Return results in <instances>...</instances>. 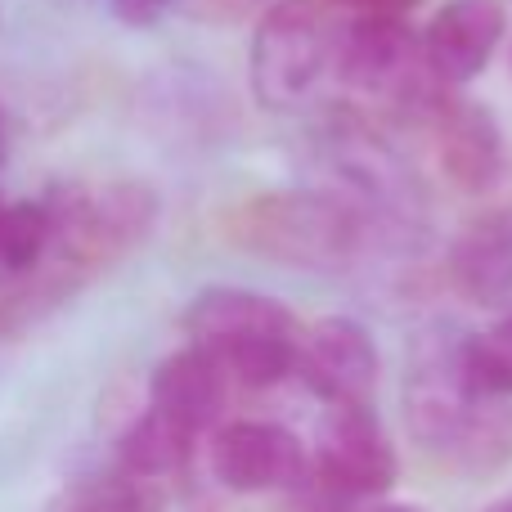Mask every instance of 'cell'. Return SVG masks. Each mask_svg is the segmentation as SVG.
<instances>
[{
  "mask_svg": "<svg viewBox=\"0 0 512 512\" xmlns=\"http://www.w3.org/2000/svg\"><path fill=\"white\" fill-rule=\"evenodd\" d=\"M364 207L333 189H261L225 212V239L283 270L337 274L364 252Z\"/></svg>",
  "mask_w": 512,
  "mask_h": 512,
  "instance_id": "cell-1",
  "label": "cell"
},
{
  "mask_svg": "<svg viewBox=\"0 0 512 512\" xmlns=\"http://www.w3.org/2000/svg\"><path fill=\"white\" fill-rule=\"evenodd\" d=\"M185 333L189 346L207 351L243 387H279L297 373V315L270 292L230 283L203 288L185 306Z\"/></svg>",
  "mask_w": 512,
  "mask_h": 512,
  "instance_id": "cell-2",
  "label": "cell"
},
{
  "mask_svg": "<svg viewBox=\"0 0 512 512\" xmlns=\"http://www.w3.org/2000/svg\"><path fill=\"white\" fill-rule=\"evenodd\" d=\"M50 256L59 274H86L140 248L158 225V194L144 180H104V185H54L45 198Z\"/></svg>",
  "mask_w": 512,
  "mask_h": 512,
  "instance_id": "cell-3",
  "label": "cell"
},
{
  "mask_svg": "<svg viewBox=\"0 0 512 512\" xmlns=\"http://www.w3.org/2000/svg\"><path fill=\"white\" fill-rule=\"evenodd\" d=\"M337 27L324 0H270L248 45L252 95L270 113H297L333 72Z\"/></svg>",
  "mask_w": 512,
  "mask_h": 512,
  "instance_id": "cell-4",
  "label": "cell"
},
{
  "mask_svg": "<svg viewBox=\"0 0 512 512\" xmlns=\"http://www.w3.org/2000/svg\"><path fill=\"white\" fill-rule=\"evenodd\" d=\"M333 77L351 95L369 104H396V108H423L427 117L445 104L441 81L427 72L423 41L409 27V18H382L360 14L346 27H337L333 41Z\"/></svg>",
  "mask_w": 512,
  "mask_h": 512,
  "instance_id": "cell-5",
  "label": "cell"
},
{
  "mask_svg": "<svg viewBox=\"0 0 512 512\" xmlns=\"http://www.w3.org/2000/svg\"><path fill=\"white\" fill-rule=\"evenodd\" d=\"M396 445L387 441L369 405H328L315 427V477L355 499L387 495L396 486Z\"/></svg>",
  "mask_w": 512,
  "mask_h": 512,
  "instance_id": "cell-6",
  "label": "cell"
},
{
  "mask_svg": "<svg viewBox=\"0 0 512 512\" xmlns=\"http://www.w3.org/2000/svg\"><path fill=\"white\" fill-rule=\"evenodd\" d=\"M512 36L508 0H445L427 27L418 32L423 41V63L445 90H463L490 72L499 50Z\"/></svg>",
  "mask_w": 512,
  "mask_h": 512,
  "instance_id": "cell-7",
  "label": "cell"
},
{
  "mask_svg": "<svg viewBox=\"0 0 512 512\" xmlns=\"http://www.w3.org/2000/svg\"><path fill=\"white\" fill-rule=\"evenodd\" d=\"M297 378L324 405H369L382 378L373 333L351 315H324L297 337Z\"/></svg>",
  "mask_w": 512,
  "mask_h": 512,
  "instance_id": "cell-8",
  "label": "cell"
},
{
  "mask_svg": "<svg viewBox=\"0 0 512 512\" xmlns=\"http://www.w3.org/2000/svg\"><path fill=\"white\" fill-rule=\"evenodd\" d=\"M436 135V167L445 185L459 194H490L508 176V140L495 108L481 99H445L432 113Z\"/></svg>",
  "mask_w": 512,
  "mask_h": 512,
  "instance_id": "cell-9",
  "label": "cell"
},
{
  "mask_svg": "<svg viewBox=\"0 0 512 512\" xmlns=\"http://www.w3.org/2000/svg\"><path fill=\"white\" fill-rule=\"evenodd\" d=\"M212 472L234 495H265V490H292L310 472V459L288 427L243 418L216 432Z\"/></svg>",
  "mask_w": 512,
  "mask_h": 512,
  "instance_id": "cell-10",
  "label": "cell"
},
{
  "mask_svg": "<svg viewBox=\"0 0 512 512\" xmlns=\"http://www.w3.org/2000/svg\"><path fill=\"white\" fill-rule=\"evenodd\" d=\"M445 274L468 306H512V207H490L463 221L445 248Z\"/></svg>",
  "mask_w": 512,
  "mask_h": 512,
  "instance_id": "cell-11",
  "label": "cell"
},
{
  "mask_svg": "<svg viewBox=\"0 0 512 512\" xmlns=\"http://www.w3.org/2000/svg\"><path fill=\"white\" fill-rule=\"evenodd\" d=\"M225 391H230V378H225L221 364L198 346H185V351L167 355L158 364V373L149 382V405L198 436L221 418Z\"/></svg>",
  "mask_w": 512,
  "mask_h": 512,
  "instance_id": "cell-12",
  "label": "cell"
},
{
  "mask_svg": "<svg viewBox=\"0 0 512 512\" xmlns=\"http://www.w3.org/2000/svg\"><path fill=\"white\" fill-rule=\"evenodd\" d=\"M189 450H194V432L149 405L122 436V472H131L140 481L171 477L176 468L189 463Z\"/></svg>",
  "mask_w": 512,
  "mask_h": 512,
  "instance_id": "cell-13",
  "label": "cell"
},
{
  "mask_svg": "<svg viewBox=\"0 0 512 512\" xmlns=\"http://www.w3.org/2000/svg\"><path fill=\"white\" fill-rule=\"evenodd\" d=\"M459 373L472 396L512 400V310L481 333H463Z\"/></svg>",
  "mask_w": 512,
  "mask_h": 512,
  "instance_id": "cell-14",
  "label": "cell"
},
{
  "mask_svg": "<svg viewBox=\"0 0 512 512\" xmlns=\"http://www.w3.org/2000/svg\"><path fill=\"white\" fill-rule=\"evenodd\" d=\"M50 256V221L41 203H0V283H18Z\"/></svg>",
  "mask_w": 512,
  "mask_h": 512,
  "instance_id": "cell-15",
  "label": "cell"
},
{
  "mask_svg": "<svg viewBox=\"0 0 512 512\" xmlns=\"http://www.w3.org/2000/svg\"><path fill=\"white\" fill-rule=\"evenodd\" d=\"M158 508H162V499L153 490V481L122 472L117 481H95V486L77 490L63 512H158Z\"/></svg>",
  "mask_w": 512,
  "mask_h": 512,
  "instance_id": "cell-16",
  "label": "cell"
},
{
  "mask_svg": "<svg viewBox=\"0 0 512 512\" xmlns=\"http://www.w3.org/2000/svg\"><path fill=\"white\" fill-rule=\"evenodd\" d=\"M95 5L108 9L126 27H158L176 9V0H95Z\"/></svg>",
  "mask_w": 512,
  "mask_h": 512,
  "instance_id": "cell-17",
  "label": "cell"
},
{
  "mask_svg": "<svg viewBox=\"0 0 512 512\" xmlns=\"http://www.w3.org/2000/svg\"><path fill=\"white\" fill-rule=\"evenodd\" d=\"M328 5L346 9L351 18L360 14H382V18H409L414 9H423L427 0H328Z\"/></svg>",
  "mask_w": 512,
  "mask_h": 512,
  "instance_id": "cell-18",
  "label": "cell"
},
{
  "mask_svg": "<svg viewBox=\"0 0 512 512\" xmlns=\"http://www.w3.org/2000/svg\"><path fill=\"white\" fill-rule=\"evenodd\" d=\"M5 153H9V122H5V113H0V162H5Z\"/></svg>",
  "mask_w": 512,
  "mask_h": 512,
  "instance_id": "cell-19",
  "label": "cell"
},
{
  "mask_svg": "<svg viewBox=\"0 0 512 512\" xmlns=\"http://www.w3.org/2000/svg\"><path fill=\"white\" fill-rule=\"evenodd\" d=\"M369 512H423V508H409V504H378V508H369Z\"/></svg>",
  "mask_w": 512,
  "mask_h": 512,
  "instance_id": "cell-20",
  "label": "cell"
},
{
  "mask_svg": "<svg viewBox=\"0 0 512 512\" xmlns=\"http://www.w3.org/2000/svg\"><path fill=\"white\" fill-rule=\"evenodd\" d=\"M481 512H512V495L499 499V504H490V508H481Z\"/></svg>",
  "mask_w": 512,
  "mask_h": 512,
  "instance_id": "cell-21",
  "label": "cell"
},
{
  "mask_svg": "<svg viewBox=\"0 0 512 512\" xmlns=\"http://www.w3.org/2000/svg\"><path fill=\"white\" fill-rule=\"evenodd\" d=\"M504 54H508V72H512V36H508V45H504Z\"/></svg>",
  "mask_w": 512,
  "mask_h": 512,
  "instance_id": "cell-22",
  "label": "cell"
},
{
  "mask_svg": "<svg viewBox=\"0 0 512 512\" xmlns=\"http://www.w3.org/2000/svg\"><path fill=\"white\" fill-rule=\"evenodd\" d=\"M230 5H265V0H230Z\"/></svg>",
  "mask_w": 512,
  "mask_h": 512,
  "instance_id": "cell-23",
  "label": "cell"
}]
</instances>
